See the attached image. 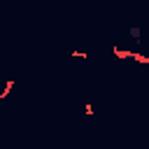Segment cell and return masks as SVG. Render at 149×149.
<instances>
[{
	"label": "cell",
	"instance_id": "cell-1",
	"mask_svg": "<svg viewBox=\"0 0 149 149\" xmlns=\"http://www.w3.org/2000/svg\"><path fill=\"white\" fill-rule=\"evenodd\" d=\"M130 35H133V40H140V28H130Z\"/></svg>",
	"mask_w": 149,
	"mask_h": 149
}]
</instances>
